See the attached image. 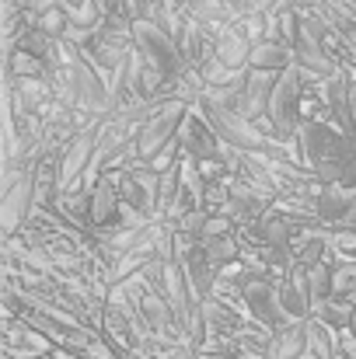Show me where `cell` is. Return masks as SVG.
Segmentation results:
<instances>
[{"instance_id": "52a82bcc", "label": "cell", "mask_w": 356, "mask_h": 359, "mask_svg": "<svg viewBox=\"0 0 356 359\" xmlns=\"http://www.w3.org/2000/svg\"><path fill=\"white\" fill-rule=\"evenodd\" d=\"M213 56H217L220 63H228L231 70H248L251 39H248L241 28L228 25V28H220V32H217V39H213Z\"/></svg>"}, {"instance_id": "7a4b0ae2", "label": "cell", "mask_w": 356, "mask_h": 359, "mask_svg": "<svg viewBox=\"0 0 356 359\" xmlns=\"http://www.w3.org/2000/svg\"><path fill=\"white\" fill-rule=\"evenodd\" d=\"M35 171H39V164H21V171L4 189L0 224H4L7 238H14L18 227L28 224V217H35Z\"/></svg>"}, {"instance_id": "8992f818", "label": "cell", "mask_w": 356, "mask_h": 359, "mask_svg": "<svg viewBox=\"0 0 356 359\" xmlns=\"http://www.w3.org/2000/svg\"><path fill=\"white\" fill-rule=\"evenodd\" d=\"M294 67V49L279 39H265V42H255L251 46V56H248V70L255 74H283Z\"/></svg>"}, {"instance_id": "9c48e42d", "label": "cell", "mask_w": 356, "mask_h": 359, "mask_svg": "<svg viewBox=\"0 0 356 359\" xmlns=\"http://www.w3.org/2000/svg\"><path fill=\"white\" fill-rule=\"evenodd\" d=\"M11 74H14V81H42L49 74V67L42 63V56H35L28 49H18L11 56Z\"/></svg>"}, {"instance_id": "3957f363", "label": "cell", "mask_w": 356, "mask_h": 359, "mask_svg": "<svg viewBox=\"0 0 356 359\" xmlns=\"http://www.w3.org/2000/svg\"><path fill=\"white\" fill-rule=\"evenodd\" d=\"M241 286V300L248 307V314L272 335L283 328V307H279V290L265 279V276H251L244 272V279L237 283Z\"/></svg>"}, {"instance_id": "9a60e30c", "label": "cell", "mask_w": 356, "mask_h": 359, "mask_svg": "<svg viewBox=\"0 0 356 359\" xmlns=\"http://www.w3.org/2000/svg\"><path fill=\"white\" fill-rule=\"evenodd\" d=\"M199 359H231V356H210V353H203Z\"/></svg>"}, {"instance_id": "5b68a950", "label": "cell", "mask_w": 356, "mask_h": 359, "mask_svg": "<svg viewBox=\"0 0 356 359\" xmlns=\"http://www.w3.org/2000/svg\"><path fill=\"white\" fill-rule=\"evenodd\" d=\"M311 349V332L308 321H290L279 332L269 335L265 342V359H304Z\"/></svg>"}, {"instance_id": "277c9868", "label": "cell", "mask_w": 356, "mask_h": 359, "mask_svg": "<svg viewBox=\"0 0 356 359\" xmlns=\"http://www.w3.org/2000/svg\"><path fill=\"white\" fill-rule=\"evenodd\" d=\"M122 175L126 171H105L102 175V182L91 189V224L95 227H105V224H112L119 213H122V196H119V182H122Z\"/></svg>"}, {"instance_id": "8fae6325", "label": "cell", "mask_w": 356, "mask_h": 359, "mask_svg": "<svg viewBox=\"0 0 356 359\" xmlns=\"http://www.w3.org/2000/svg\"><path fill=\"white\" fill-rule=\"evenodd\" d=\"M308 279H311V300H315V311H318L322 304L332 300V265H329V258L318 262V265H311L308 269Z\"/></svg>"}, {"instance_id": "7c38bea8", "label": "cell", "mask_w": 356, "mask_h": 359, "mask_svg": "<svg viewBox=\"0 0 356 359\" xmlns=\"http://www.w3.org/2000/svg\"><path fill=\"white\" fill-rule=\"evenodd\" d=\"M81 359H126V356L112 349V342H102V339H91V346L84 349V356H81Z\"/></svg>"}, {"instance_id": "6da1fadb", "label": "cell", "mask_w": 356, "mask_h": 359, "mask_svg": "<svg viewBox=\"0 0 356 359\" xmlns=\"http://www.w3.org/2000/svg\"><path fill=\"white\" fill-rule=\"evenodd\" d=\"M185 116H189V102H182V98H168L150 119L140 126V133H136V140H133V161L150 164L168 143L178 140Z\"/></svg>"}, {"instance_id": "5bb4252c", "label": "cell", "mask_w": 356, "mask_h": 359, "mask_svg": "<svg viewBox=\"0 0 356 359\" xmlns=\"http://www.w3.org/2000/svg\"><path fill=\"white\" fill-rule=\"evenodd\" d=\"M339 356L343 359H356V339L350 332H339Z\"/></svg>"}, {"instance_id": "4fadbf2b", "label": "cell", "mask_w": 356, "mask_h": 359, "mask_svg": "<svg viewBox=\"0 0 356 359\" xmlns=\"http://www.w3.org/2000/svg\"><path fill=\"white\" fill-rule=\"evenodd\" d=\"M157 359H199V353H196V346H168Z\"/></svg>"}, {"instance_id": "30bf717a", "label": "cell", "mask_w": 356, "mask_h": 359, "mask_svg": "<svg viewBox=\"0 0 356 359\" xmlns=\"http://www.w3.org/2000/svg\"><path fill=\"white\" fill-rule=\"evenodd\" d=\"M203 244V251L210 255V262H213V269L220 272L224 265H231L241 258V244H237L235 234H228V238H213V241H199Z\"/></svg>"}, {"instance_id": "ba28073f", "label": "cell", "mask_w": 356, "mask_h": 359, "mask_svg": "<svg viewBox=\"0 0 356 359\" xmlns=\"http://www.w3.org/2000/svg\"><path fill=\"white\" fill-rule=\"evenodd\" d=\"M356 297V258L339 251V262L332 265V300H353Z\"/></svg>"}]
</instances>
